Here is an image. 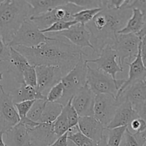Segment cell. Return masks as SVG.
<instances>
[{
    "mask_svg": "<svg viewBox=\"0 0 146 146\" xmlns=\"http://www.w3.org/2000/svg\"><path fill=\"white\" fill-rule=\"evenodd\" d=\"M124 135H125V146H142L139 143V142H138V140L136 139V138L135 137L134 134L132 133L128 130V128H127L126 131H125V133Z\"/></svg>",
    "mask_w": 146,
    "mask_h": 146,
    "instance_id": "39",
    "label": "cell"
},
{
    "mask_svg": "<svg viewBox=\"0 0 146 146\" xmlns=\"http://www.w3.org/2000/svg\"><path fill=\"white\" fill-rule=\"evenodd\" d=\"M141 56L144 66L146 68V36L143 38L141 41Z\"/></svg>",
    "mask_w": 146,
    "mask_h": 146,
    "instance_id": "42",
    "label": "cell"
},
{
    "mask_svg": "<svg viewBox=\"0 0 146 146\" xmlns=\"http://www.w3.org/2000/svg\"><path fill=\"white\" fill-rule=\"evenodd\" d=\"M51 38L52 37L48 36L46 34L41 32L36 24L29 19L23 23L9 45L11 47L35 48Z\"/></svg>",
    "mask_w": 146,
    "mask_h": 146,
    "instance_id": "6",
    "label": "cell"
},
{
    "mask_svg": "<svg viewBox=\"0 0 146 146\" xmlns=\"http://www.w3.org/2000/svg\"><path fill=\"white\" fill-rule=\"evenodd\" d=\"M46 35L60 36L68 39L74 45L83 48L88 47L94 49L91 43V34L86 25L77 23L68 29L56 33H47Z\"/></svg>",
    "mask_w": 146,
    "mask_h": 146,
    "instance_id": "13",
    "label": "cell"
},
{
    "mask_svg": "<svg viewBox=\"0 0 146 146\" xmlns=\"http://www.w3.org/2000/svg\"><path fill=\"white\" fill-rule=\"evenodd\" d=\"M119 105L114 96L109 94L96 95L94 117L106 128L113 119Z\"/></svg>",
    "mask_w": 146,
    "mask_h": 146,
    "instance_id": "9",
    "label": "cell"
},
{
    "mask_svg": "<svg viewBox=\"0 0 146 146\" xmlns=\"http://www.w3.org/2000/svg\"><path fill=\"white\" fill-rule=\"evenodd\" d=\"M67 146H78V145H77L76 144L74 143L73 141H70V140L68 139V143H67Z\"/></svg>",
    "mask_w": 146,
    "mask_h": 146,
    "instance_id": "49",
    "label": "cell"
},
{
    "mask_svg": "<svg viewBox=\"0 0 146 146\" xmlns=\"http://www.w3.org/2000/svg\"><path fill=\"white\" fill-rule=\"evenodd\" d=\"M31 145L34 146H48L58 138L55 133L53 123H41L34 129L29 131Z\"/></svg>",
    "mask_w": 146,
    "mask_h": 146,
    "instance_id": "17",
    "label": "cell"
},
{
    "mask_svg": "<svg viewBox=\"0 0 146 146\" xmlns=\"http://www.w3.org/2000/svg\"><path fill=\"white\" fill-rule=\"evenodd\" d=\"M82 56L75 67L63 77L61 82L64 88V96L58 103L65 106L73 97L86 85L88 64Z\"/></svg>",
    "mask_w": 146,
    "mask_h": 146,
    "instance_id": "4",
    "label": "cell"
},
{
    "mask_svg": "<svg viewBox=\"0 0 146 146\" xmlns=\"http://www.w3.org/2000/svg\"><path fill=\"white\" fill-rule=\"evenodd\" d=\"M123 100L131 103L135 111L146 101V81H141L128 86L117 99L120 104Z\"/></svg>",
    "mask_w": 146,
    "mask_h": 146,
    "instance_id": "15",
    "label": "cell"
},
{
    "mask_svg": "<svg viewBox=\"0 0 146 146\" xmlns=\"http://www.w3.org/2000/svg\"><path fill=\"white\" fill-rule=\"evenodd\" d=\"M8 62L7 72L14 77L17 83L20 84H25L23 75L26 68L30 65L27 58L15 48L11 47V56Z\"/></svg>",
    "mask_w": 146,
    "mask_h": 146,
    "instance_id": "20",
    "label": "cell"
},
{
    "mask_svg": "<svg viewBox=\"0 0 146 146\" xmlns=\"http://www.w3.org/2000/svg\"><path fill=\"white\" fill-rule=\"evenodd\" d=\"M71 101H72V99L70 100V101H68V104L64 106V108H65L66 111L68 123H69L70 125V129L78 125V120H79L80 118L78 113L76 112L75 108H74V106H72Z\"/></svg>",
    "mask_w": 146,
    "mask_h": 146,
    "instance_id": "33",
    "label": "cell"
},
{
    "mask_svg": "<svg viewBox=\"0 0 146 146\" xmlns=\"http://www.w3.org/2000/svg\"><path fill=\"white\" fill-rule=\"evenodd\" d=\"M24 81L26 85L30 86L34 88L37 86V75L36 67L29 65L24 72Z\"/></svg>",
    "mask_w": 146,
    "mask_h": 146,
    "instance_id": "32",
    "label": "cell"
},
{
    "mask_svg": "<svg viewBox=\"0 0 146 146\" xmlns=\"http://www.w3.org/2000/svg\"><path fill=\"white\" fill-rule=\"evenodd\" d=\"M53 125H54V132L58 137L61 136V135H64L66 133L69 131V123H68L66 111L64 108V107L61 113L60 114L58 118L56 120L55 122L53 123Z\"/></svg>",
    "mask_w": 146,
    "mask_h": 146,
    "instance_id": "27",
    "label": "cell"
},
{
    "mask_svg": "<svg viewBox=\"0 0 146 146\" xmlns=\"http://www.w3.org/2000/svg\"><path fill=\"white\" fill-rule=\"evenodd\" d=\"M128 127H118L111 129H106L107 131V141L108 146H120L123 137L124 136Z\"/></svg>",
    "mask_w": 146,
    "mask_h": 146,
    "instance_id": "26",
    "label": "cell"
},
{
    "mask_svg": "<svg viewBox=\"0 0 146 146\" xmlns=\"http://www.w3.org/2000/svg\"><path fill=\"white\" fill-rule=\"evenodd\" d=\"M33 9V16L40 15L51 11L57 7L66 4L68 1L61 0H30L27 1Z\"/></svg>",
    "mask_w": 146,
    "mask_h": 146,
    "instance_id": "24",
    "label": "cell"
},
{
    "mask_svg": "<svg viewBox=\"0 0 146 146\" xmlns=\"http://www.w3.org/2000/svg\"><path fill=\"white\" fill-rule=\"evenodd\" d=\"M129 66V73H128V79H125V82L118 91L115 99H118L123 92L128 86L135 83L146 79V68L144 66L141 56V44L140 46L138 54L135 59L132 63L128 64Z\"/></svg>",
    "mask_w": 146,
    "mask_h": 146,
    "instance_id": "16",
    "label": "cell"
},
{
    "mask_svg": "<svg viewBox=\"0 0 146 146\" xmlns=\"http://www.w3.org/2000/svg\"><path fill=\"white\" fill-rule=\"evenodd\" d=\"M68 132L66 133L64 135L58 137L54 143L48 146H67V143H68Z\"/></svg>",
    "mask_w": 146,
    "mask_h": 146,
    "instance_id": "41",
    "label": "cell"
},
{
    "mask_svg": "<svg viewBox=\"0 0 146 146\" xmlns=\"http://www.w3.org/2000/svg\"><path fill=\"white\" fill-rule=\"evenodd\" d=\"M118 58L116 52L111 45H107L101 52L98 58L86 59L87 63L96 64L97 68L111 76L113 79H116V74L124 71L123 68L117 62Z\"/></svg>",
    "mask_w": 146,
    "mask_h": 146,
    "instance_id": "12",
    "label": "cell"
},
{
    "mask_svg": "<svg viewBox=\"0 0 146 146\" xmlns=\"http://www.w3.org/2000/svg\"><path fill=\"white\" fill-rule=\"evenodd\" d=\"M14 104L27 101H35L38 99L46 100V97L38 92L36 88L25 84H21L20 87L10 91Z\"/></svg>",
    "mask_w": 146,
    "mask_h": 146,
    "instance_id": "22",
    "label": "cell"
},
{
    "mask_svg": "<svg viewBox=\"0 0 146 146\" xmlns=\"http://www.w3.org/2000/svg\"><path fill=\"white\" fill-rule=\"evenodd\" d=\"M132 16L123 29L118 31V34H138L145 24L144 15L139 9H133Z\"/></svg>",
    "mask_w": 146,
    "mask_h": 146,
    "instance_id": "23",
    "label": "cell"
},
{
    "mask_svg": "<svg viewBox=\"0 0 146 146\" xmlns=\"http://www.w3.org/2000/svg\"><path fill=\"white\" fill-rule=\"evenodd\" d=\"M2 79H3V74L1 72H0V90H1V93H4L5 92V91H4V88H3V86L1 84V81H2Z\"/></svg>",
    "mask_w": 146,
    "mask_h": 146,
    "instance_id": "48",
    "label": "cell"
},
{
    "mask_svg": "<svg viewBox=\"0 0 146 146\" xmlns=\"http://www.w3.org/2000/svg\"><path fill=\"white\" fill-rule=\"evenodd\" d=\"M21 121L14 106L13 97L9 93H1L0 96V131L6 132L17 125Z\"/></svg>",
    "mask_w": 146,
    "mask_h": 146,
    "instance_id": "10",
    "label": "cell"
},
{
    "mask_svg": "<svg viewBox=\"0 0 146 146\" xmlns=\"http://www.w3.org/2000/svg\"><path fill=\"white\" fill-rule=\"evenodd\" d=\"M97 146H108V141H107V135H104L102 139L98 143Z\"/></svg>",
    "mask_w": 146,
    "mask_h": 146,
    "instance_id": "44",
    "label": "cell"
},
{
    "mask_svg": "<svg viewBox=\"0 0 146 146\" xmlns=\"http://www.w3.org/2000/svg\"><path fill=\"white\" fill-rule=\"evenodd\" d=\"M125 0H112V1H101L102 4V9H122L123 5L125 4Z\"/></svg>",
    "mask_w": 146,
    "mask_h": 146,
    "instance_id": "38",
    "label": "cell"
},
{
    "mask_svg": "<svg viewBox=\"0 0 146 146\" xmlns=\"http://www.w3.org/2000/svg\"><path fill=\"white\" fill-rule=\"evenodd\" d=\"M35 101H27L14 104L16 109H17L21 119L27 117V115H28L29 112L31 110V108L32 107Z\"/></svg>",
    "mask_w": 146,
    "mask_h": 146,
    "instance_id": "34",
    "label": "cell"
},
{
    "mask_svg": "<svg viewBox=\"0 0 146 146\" xmlns=\"http://www.w3.org/2000/svg\"><path fill=\"white\" fill-rule=\"evenodd\" d=\"M95 98L96 94L87 84L73 97L71 104L79 117L94 116Z\"/></svg>",
    "mask_w": 146,
    "mask_h": 146,
    "instance_id": "14",
    "label": "cell"
},
{
    "mask_svg": "<svg viewBox=\"0 0 146 146\" xmlns=\"http://www.w3.org/2000/svg\"><path fill=\"white\" fill-rule=\"evenodd\" d=\"M19 123H21L27 129H28L29 131H31V130L34 129V128H36V127L38 126V125H39L40 123H41L33 121L32 120L29 119V118H27V117L21 119Z\"/></svg>",
    "mask_w": 146,
    "mask_h": 146,
    "instance_id": "40",
    "label": "cell"
},
{
    "mask_svg": "<svg viewBox=\"0 0 146 146\" xmlns=\"http://www.w3.org/2000/svg\"><path fill=\"white\" fill-rule=\"evenodd\" d=\"M46 102V100H36L27 115V118L32 120L33 121L40 123Z\"/></svg>",
    "mask_w": 146,
    "mask_h": 146,
    "instance_id": "29",
    "label": "cell"
},
{
    "mask_svg": "<svg viewBox=\"0 0 146 146\" xmlns=\"http://www.w3.org/2000/svg\"><path fill=\"white\" fill-rule=\"evenodd\" d=\"M4 133V132L0 131V146H7V144L4 142V140H3V135Z\"/></svg>",
    "mask_w": 146,
    "mask_h": 146,
    "instance_id": "47",
    "label": "cell"
},
{
    "mask_svg": "<svg viewBox=\"0 0 146 146\" xmlns=\"http://www.w3.org/2000/svg\"><path fill=\"white\" fill-rule=\"evenodd\" d=\"M143 146H146V141H145V142L144 143V144H143Z\"/></svg>",
    "mask_w": 146,
    "mask_h": 146,
    "instance_id": "50",
    "label": "cell"
},
{
    "mask_svg": "<svg viewBox=\"0 0 146 146\" xmlns=\"http://www.w3.org/2000/svg\"><path fill=\"white\" fill-rule=\"evenodd\" d=\"M130 128L132 131H131L132 133H141L144 132L145 131L146 122L144 120L141 119L140 118H135L128 125V128Z\"/></svg>",
    "mask_w": 146,
    "mask_h": 146,
    "instance_id": "36",
    "label": "cell"
},
{
    "mask_svg": "<svg viewBox=\"0 0 146 146\" xmlns=\"http://www.w3.org/2000/svg\"><path fill=\"white\" fill-rule=\"evenodd\" d=\"M97 145H98V143L95 142V141H92V140L88 138L86 141V142L82 146H97Z\"/></svg>",
    "mask_w": 146,
    "mask_h": 146,
    "instance_id": "45",
    "label": "cell"
},
{
    "mask_svg": "<svg viewBox=\"0 0 146 146\" xmlns=\"http://www.w3.org/2000/svg\"><path fill=\"white\" fill-rule=\"evenodd\" d=\"M142 39L135 34H118L116 40L112 45L118 56V64L123 66L132 63L137 57Z\"/></svg>",
    "mask_w": 146,
    "mask_h": 146,
    "instance_id": "8",
    "label": "cell"
},
{
    "mask_svg": "<svg viewBox=\"0 0 146 146\" xmlns=\"http://www.w3.org/2000/svg\"><path fill=\"white\" fill-rule=\"evenodd\" d=\"M32 146H34V145H32Z\"/></svg>",
    "mask_w": 146,
    "mask_h": 146,
    "instance_id": "52",
    "label": "cell"
},
{
    "mask_svg": "<svg viewBox=\"0 0 146 146\" xmlns=\"http://www.w3.org/2000/svg\"><path fill=\"white\" fill-rule=\"evenodd\" d=\"M64 88L62 82H59L54 86L46 96L47 102L58 103L64 96Z\"/></svg>",
    "mask_w": 146,
    "mask_h": 146,
    "instance_id": "30",
    "label": "cell"
},
{
    "mask_svg": "<svg viewBox=\"0 0 146 146\" xmlns=\"http://www.w3.org/2000/svg\"><path fill=\"white\" fill-rule=\"evenodd\" d=\"M37 75L38 92L46 97L50 90L61 82L64 75L59 67L51 66H39L36 67Z\"/></svg>",
    "mask_w": 146,
    "mask_h": 146,
    "instance_id": "11",
    "label": "cell"
},
{
    "mask_svg": "<svg viewBox=\"0 0 146 146\" xmlns=\"http://www.w3.org/2000/svg\"><path fill=\"white\" fill-rule=\"evenodd\" d=\"M137 35H138V36L141 38V39H143V38L145 36H146V23H145V26H144L143 28L142 29V30H141V31H140V32L138 33Z\"/></svg>",
    "mask_w": 146,
    "mask_h": 146,
    "instance_id": "46",
    "label": "cell"
},
{
    "mask_svg": "<svg viewBox=\"0 0 146 146\" xmlns=\"http://www.w3.org/2000/svg\"><path fill=\"white\" fill-rule=\"evenodd\" d=\"M71 2L82 7L84 9H102L101 1H84V0H74L70 1Z\"/></svg>",
    "mask_w": 146,
    "mask_h": 146,
    "instance_id": "37",
    "label": "cell"
},
{
    "mask_svg": "<svg viewBox=\"0 0 146 146\" xmlns=\"http://www.w3.org/2000/svg\"><path fill=\"white\" fill-rule=\"evenodd\" d=\"M138 115L140 118L144 120L146 122V101L144 102L137 111Z\"/></svg>",
    "mask_w": 146,
    "mask_h": 146,
    "instance_id": "43",
    "label": "cell"
},
{
    "mask_svg": "<svg viewBox=\"0 0 146 146\" xmlns=\"http://www.w3.org/2000/svg\"><path fill=\"white\" fill-rule=\"evenodd\" d=\"M11 56V46L0 35V62L9 61Z\"/></svg>",
    "mask_w": 146,
    "mask_h": 146,
    "instance_id": "35",
    "label": "cell"
},
{
    "mask_svg": "<svg viewBox=\"0 0 146 146\" xmlns=\"http://www.w3.org/2000/svg\"><path fill=\"white\" fill-rule=\"evenodd\" d=\"M101 8L91 9H83L74 15V20L77 23L86 25L91 21L100 11Z\"/></svg>",
    "mask_w": 146,
    "mask_h": 146,
    "instance_id": "28",
    "label": "cell"
},
{
    "mask_svg": "<svg viewBox=\"0 0 146 146\" xmlns=\"http://www.w3.org/2000/svg\"><path fill=\"white\" fill-rule=\"evenodd\" d=\"M33 16L27 1L7 0L0 4V35L9 44L23 23Z\"/></svg>",
    "mask_w": 146,
    "mask_h": 146,
    "instance_id": "3",
    "label": "cell"
},
{
    "mask_svg": "<svg viewBox=\"0 0 146 146\" xmlns=\"http://www.w3.org/2000/svg\"><path fill=\"white\" fill-rule=\"evenodd\" d=\"M125 79H113L104 71L88 65L86 84L96 94H109L116 96Z\"/></svg>",
    "mask_w": 146,
    "mask_h": 146,
    "instance_id": "5",
    "label": "cell"
},
{
    "mask_svg": "<svg viewBox=\"0 0 146 146\" xmlns=\"http://www.w3.org/2000/svg\"><path fill=\"white\" fill-rule=\"evenodd\" d=\"M133 10L128 9H102L101 11L86 24L91 34L93 56H99L107 45L113 44L118 31L126 25L132 16Z\"/></svg>",
    "mask_w": 146,
    "mask_h": 146,
    "instance_id": "2",
    "label": "cell"
},
{
    "mask_svg": "<svg viewBox=\"0 0 146 146\" xmlns=\"http://www.w3.org/2000/svg\"><path fill=\"white\" fill-rule=\"evenodd\" d=\"M51 40L35 48L15 46L17 51L27 58L33 66H51L59 67L66 76L76 66L82 56H87L82 48L74 45L60 36H50Z\"/></svg>",
    "mask_w": 146,
    "mask_h": 146,
    "instance_id": "1",
    "label": "cell"
},
{
    "mask_svg": "<svg viewBox=\"0 0 146 146\" xmlns=\"http://www.w3.org/2000/svg\"><path fill=\"white\" fill-rule=\"evenodd\" d=\"M84 9L82 7L67 1L66 4L57 7L54 9L40 15L31 17L30 19L34 21L41 31L49 28L56 22L61 21H74V15Z\"/></svg>",
    "mask_w": 146,
    "mask_h": 146,
    "instance_id": "7",
    "label": "cell"
},
{
    "mask_svg": "<svg viewBox=\"0 0 146 146\" xmlns=\"http://www.w3.org/2000/svg\"><path fill=\"white\" fill-rule=\"evenodd\" d=\"M145 81H146V79H145Z\"/></svg>",
    "mask_w": 146,
    "mask_h": 146,
    "instance_id": "53",
    "label": "cell"
},
{
    "mask_svg": "<svg viewBox=\"0 0 146 146\" xmlns=\"http://www.w3.org/2000/svg\"><path fill=\"white\" fill-rule=\"evenodd\" d=\"M78 125L84 135L96 143L99 142L105 135L106 128L94 116L80 117Z\"/></svg>",
    "mask_w": 146,
    "mask_h": 146,
    "instance_id": "18",
    "label": "cell"
},
{
    "mask_svg": "<svg viewBox=\"0 0 146 146\" xmlns=\"http://www.w3.org/2000/svg\"><path fill=\"white\" fill-rule=\"evenodd\" d=\"M64 107L59 103L46 102L40 123H54L61 113Z\"/></svg>",
    "mask_w": 146,
    "mask_h": 146,
    "instance_id": "25",
    "label": "cell"
},
{
    "mask_svg": "<svg viewBox=\"0 0 146 146\" xmlns=\"http://www.w3.org/2000/svg\"><path fill=\"white\" fill-rule=\"evenodd\" d=\"M138 118H139L138 113L133 108L131 103L127 100H123L117 108L113 119L106 128L111 129L118 127H128L133 120Z\"/></svg>",
    "mask_w": 146,
    "mask_h": 146,
    "instance_id": "19",
    "label": "cell"
},
{
    "mask_svg": "<svg viewBox=\"0 0 146 146\" xmlns=\"http://www.w3.org/2000/svg\"><path fill=\"white\" fill-rule=\"evenodd\" d=\"M77 24L76 21H58V22L54 23L53 25H51L49 28L46 29L41 31V32L44 34H47V33H56V32H60V31H65V30L68 29Z\"/></svg>",
    "mask_w": 146,
    "mask_h": 146,
    "instance_id": "31",
    "label": "cell"
},
{
    "mask_svg": "<svg viewBox=\"0 0 146 146\" xmlns=\"http://www.w3.org/2000/svg\"><path fill=\"white\" fill-rule=\"evenodd\" d=\"M2 1H0V4H1V3H2Z\"/></svg>",
    "mask_w": 146,
    "mask_h": 146,
    "instance_id": "51",
    "label": "cell"
},
{
    "mask_svg": "<svg viewBox=\"0 0 146 146\" xmlns=\"http://www.w3.org/2000/svg\"><path fill=\"white\" fill-rule=\"evenodd\" d=\"M8 146H32L29 131L21 123L5 133Z\"/></svg>",
    "mask_w": 146,
    "mask_h": 146,
    "instance_id": "21",
    "label": "cell"
}]
</instances>
